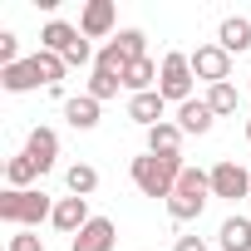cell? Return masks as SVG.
<instances>
[{
  "label": "cell",
  "mask_w": 251,
  "mask_h": 251,
  "mask_svg": "<svg viewBox=\"0 0 251 251\" xmlns=\"http://www.w3.org/2000/svg\"><path fill=\"white\" fill-rule=\"evenodd\" d=\"M89 59H99V54L89 50V40H79V45H74V50L64 54V64H89Z\"/></svg>",
  "instance_id": "27"
},
{
  "label": "cell",
  "mask_w": 251,
  "mask_h": 251,
  "mask_svg": "<svg viewBox=\"0 0 251 251\" xmlns=\"http://www.w3.org/2000/svg\"><path fill=\"white\" fill-rule=\"evenodd\" d=\"M50 222H54V231H64V236H79V231L94 222V217H89V197H59Z\"/></svg>",
  "instance_id": "7"
},
{
  "label": "cell",
  "mask_w": 251,
  "mask_h": 251,
  "mask_svg": "<svg viewBox=\"0 0 251 251\" xmlns=\"http://www.w3.org/2000/svg\"><path fill=\"white\" fill-rule=\"evenodd\" d=\"M182 153L177 158H158V153H143V158H133V168H128V177H133V187L143 192V197H173L177 192V177H182Z\"/></svg>",
  "instance_id": "1"
},
{
  "label": "cell",
  "mask_w": 251,
  "mask_h": 251,
  "mask_svg": "<svg viewBox=\"0 0 251 251\" xmlns=\"http://www.w3.org/2000/svg\"><path fill=\"white\" fill-rule=\"evenodd\" d=\"M182 138H187V133L177 128V123L163 118L158 128H148V153H158V158H177V153H182Z\"/></svg>",
  "instance_id": "12"
},
{
  "label": "cell",
  "mask_w": 251,
  "mask_h": 251,
  "mask_svg": "<svg viewBox=\"0 0 251 251\" xmlns=\"http://www.w3.org/2000/svg\"><path fill=\"white\" fill-rule=\"evenodd\" d=\"M212 123H217V113L207 108V99H187V103L177 108V128H182V133H197V138H202Z\"/></svg>",
  "instance_id": "15"
},
{
  "label": "cell",
  "mask_w": 251,
  "mask_h": 251,
  "mask_svg": "<svg viewBox=\"0 0 251 251\" xmlns=\"http://www.w3.org/2000/svg\"><path fill=\"white\" fill-rule=\"evenodd\" d=\"M163 108H168V99L153 89V94H133L128 99V118L133 123H143V128H158V123H163Z\"/></svg>",
  "instance_id": "13"
},
{
  "label": "cell",
  "mask_w": 251,
  "mask_h": 251,
  "mask_svg": "<svg viewBox=\"0 0 251 251\" xmlns=\"http://www.w3.org/2000/svg\"><path fill=\"white\" fill-rule=\"evenodd\" d=\"M30 59H35V69H40V79H45V89H54V84L64 79V69H69V64H64V54H50V50H35Z\"/></svg>",
  "instance_id": "21"
},
{
  "label": "cell",
  "mask_w": 251,
  "mask_h": 251,
  "mask_svg": "<svg viewBox=\"0 0 251 251\" xmlns=\"http://www.w3.org/2000/svg\"><path fill=\"white\" fill-rule=\"evenodd\" d=\"M113 20H118L113 0H89L84 15H79V35L84 40H103V35H113Z\"/></svg>",
  "instance_id": "8"
},
{
  "label": "cell",
  "mask_w": 251,
  "mask_h": 251,
  "mask_svg": "<svg viewBox=\"0 0 251 251\" xmlns=\"http://www.w3.org/2000/svg\"><path fill=\"white\" fill-rule=\"evenodd\" d=\"M35 177H40L35 158H25V153H20V158H10V163H5V182H10L15 192H30V187H35Z\"/></svg>",
  "instance_id": "20"
},
{
  "label": "cell",
  "mask_w": 251,
  "mask_h": 251,
  "mask_svg": "<svg viewBox=\"0 0 251 251\" xmlns=\"http://www.w3.org/2000/svg\"><path fill=\"white\" fill-rule=\"evenodd\" d=\"M79 40H84V35H79L69 20H50V25L40 30V50H50V54H69Z\"/></svg>",
  "instance_id": "14"
},
{
  "label": "cell",
  "mask_w": 251,
  "mask_h": 251,
  "mask_svg": "<svg viewBox=\"0 0 251 251\" xmlns=\"http://www.w3.org/2000/svg\"><path fill=\"white\" fill-rule=\"evenodd\" d=\"M192 79H197V74H192V59H187V54H177V50L163 54V64H158V94H163L168 103L182 108V103L192 99Z\"/></svg>",
  "instance_id": "4"
},
{
  "label": "cell",
  "mask_w": 251,
  "mask_h": 251,
  "mask_svg": "<svg viewBox=\"0 0 251 251\" xmlns=\"http://www.w3.org/2000/svg\"><path fill=\"white\" fill-rule=\"evenodd\" d=\"M207 197H212V173H202V168H182V177H177V192L168 197V217L182 226V222L202 217Z\"/></svg>",
  "instance_id": "2"
},
{
  "label": "cell",
  "mask_w": 251,
  "mask_h": 251,
  "mask_svg": "<svg viewBox=\"0 0 251 251\" xmlns=\"http://www.w3.org/2000/svg\"><path fill=\"white\" fill-rule=\"evenodd\" d=\"M0 84H5L10 94H30V89H40L45 79H40L35 59H20V64H10V69H0Z\"/></svg>",
  "instance_id": "16"
},
{
  "label": "cell",
  "mask_w": 251,
  "mask_h": 251,
  "mask_svg": "<svg viewBox=\"0 0 251 251\" xmlns=\"http://www.w3.org/2000/svg\"><path fill=\"white\" fill-rule=\"evenodd\" d=\"M187 59H192V74H197V79H207V89L231 79V54H226L222 45H197Z\"/></svg>",
  "instance_id": "5"
},
{
  "label": "cell",
  "mask_w": 251,
  "mask_h": 251,
  "mask_svg": "<svg viewBox=\"0 0 251 251\" xmlns=\"http://www.w3.org/2000/svg\"><path fill=\"white\" fill-rule=\"evenodd\" d=\"M173 251H207V241H202V236H177Z\"/></svg>",
  "instance_id": "29"
},
{
  "label": "cell",
  "mask_w": 251,
  "mask_h": 251,
  "mask_svg": "<svg viewBox=\"0 0 251 251\" xmlns=\"http://www.w3.org/2000/svg\"><path fill=\"white\" fill-rule=\"evenodd\" d=\"M212 197H226V202L251 197V173L241 163H217L212 168Z\"/></svg>",
  "instance_id": "6"
},
{
  "label": "cell",
  "mask_w": 251,
  "mask_h": 251,
  "mask_svg": "<svg viewBox=\"0 0 251 251\" xmlns=\"http://www.w3.org/2000/svg\"><path fill=\"white\" fill-rule=\"evenodd\" d=\"M123 89L128 94H153L158 89V64L153 59H133L128 69H123Z\"/></svg>",
  "instance_id": "18"
},
{
  "label": "cell",
  "mask_w": 251,
  "mask_h": 251,
  "mask_svg": "<svg viewBox=\"0 0 251 251\" xmlns=\"http://www.w3.org/2000/svg\"><path fill=\"white\" fill-rule=\"evenodd\" d=\"M207 108H212L217 118L236 113V89H231V79H226V84H212V89H207Z\"/></svg>",
  "instance_id": "24"
},
{
  "label": "cell",
  "mask_w": 251,
  "mask_h": 251,
  "mask_svg": "<svg viewBox=\"0 0 251 251\" xmlns=\"http://www.w3.org/2000/svg\"><path fill=\"white\" fill-rule=\"evenodd\" d=\"M217 45H222L226 54H246V50H251V20H246V15H226V20L217 25Z\"/></svg>",
  "instance_id": "11"
},
{
  "label": "cell",
  "mask_w": 251,
  "mask_h": 251,
  "mask_svg": "<svg viewBox=\"0 0 251 251\" xmlns=\"http://www.w3.org/2000/svg\"><path fill=\"white\" fill-rule=\"evenodd\" d=\"M64 118H69V128H79V133L99 128V99H89V94L69 99V103H64Z\"/></svg>",
  "instance_id": "17"
},
{
  "label": "cell",
  "mask_w": 251,
  "mask_h": 251,
  "mask_svg": "<svg viewBox=\"0 0 251 251\" xmlns=\"http://www.w3.org/2000/svg\"><path fill=\"white\" fill-rule=\"evenodd\" d=\"M10 251H45V241L30 236V231H20V236H10Z\"/></svg>",
  "instance_id": "28"
},
{
  "label": "cell",
  "mask_w": 251,
  "mask_h": 251,
  "mask_svg": "<svg viewBox=\"0 0 251 251\" xmlns=\"http://www.w3.org/2000/svg\"><path fill=\"white\" fill-rule=\"evenodd\" d=\"M25 158H35V168L40 173H50L54 168V158H59V133L54 128H30V138H25Z\"/></svg>",
  "instance_id": "9"
},
{
  "label": "cell",
  "mask_w": 251,
  "mask_h": 251,
  "mask_svg": "<svg viewBox=\"0 0 251 251\" xmlns=\"http://www.w3.org/2000/svg\"><path fill=\"white\" fill-rule=\"evenodd\" d=\"M10 64H20V40L10 30H0V69H10Z\"/></svg>",
  "instance_id": "26"
},
{
  "label": "cell",
  "mask_w": 251,
  "mask_h": 251,
  "mask_svg": "<svg viewBox=\"0 0 251 251\" xmlns=\"http://www.w3.org/2000/svg\"><path fill=\"white\" fill-rule=\"evenodd\" d=\"M113 241H118L113 222H108V217H94L79 236H69V251H113Z\"/></svg>",
  "instance_id": "10"
},
{
  "label": "cell",
  "mask_w": 251,
  "mask_h": 251,
  "mask_svg": "<svg viewBox=\"0 0 251 251\" xmlns=\"http://www.w3.org/2000/svg\"><path fill=\"white\" fill-rule=\"evenodd\" d=\"M143 40H148L143 30H118V35H113V50L133 64V59H148V54H143Z\"/></svg>",
  "instance_id": "25"
},
{
  "label": "cell",
  "mask_w": 251,
  "mask_h": 251,
  "mask_svg": "<svg viewBox=\"0 0 251 251\" xmlns=\"http://www.w3.org/2000/svg\"><path fill=\"white\" fill-rule=\"evenodd\" d=\"M64 182H69V197H89V192L99 187V168H89V163H74V168L64 173Z\"/></svg>",
  "instance_id": "22"
},
{
  "label": "cell",
  "mask_w": 251,
  "mask_h": 251,
  "mask_svg": "<svg viewBox=\"0 0 251 251\" xmlns=\"http://www.w3.org/2000/svg\"><path fill=\"white\" fill-rule=\"evenodd\" d=\"M118 89H123L118 74H108V69H94V74H89V99L103 103V99H118Z\"/></svg>",
  "instance_id": "23"
},
{
  "label": "cell",
  "mask_w": 251,
  "mask_h": 251,
  "mask_svg": "<svg viewBox=\"0 0 251 251\" xmlns=\"http://www.w3.org/2000/svg\"><path fill=\"white\" fill-rule=\"evenodd\" d=\"M45 217H54V202H50L40 187H30V192L5 187V192H0V222H15V226H40Z\"/></svg>",
  "instance_id": "3"
},
{
  "label": "cell",
  "mask_w": 251,
  "mask_h": 251,
  "mask_svg": "<svg viewBox=\"0 0 251 251\" xmlns=\"http://www.w3.org/2000/svg\"><path fill=\"white\" fill-rule=\"evenodd\" d=\"M246 143H251V118H246Z\"/></svg>",
  "instance_id": "30"
},
{
  "label": "cell",
  "mask_w": 251,
  "mask_h": 251,
  "mask_svg": "<svg viewBox=\"0 0 251 251\" xmlns=\"http://www.w3.org/2000/svg\"><path fill=\"white\" fill-rule=\"evenodd\" d=\"M217 241H222V251H251V222L246 217H226L217 226Z\"/></svg>",
  "instance_id": "19"
}]
</instances>
